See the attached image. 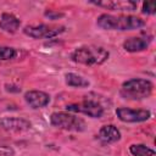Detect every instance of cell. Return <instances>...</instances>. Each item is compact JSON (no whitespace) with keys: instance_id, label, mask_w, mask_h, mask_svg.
<instances>
[{"instance_id":"1","label":"cell","mask_w":156,"mask_h":156,"mask_svg":"<svg viewBox=\"0 0 156 156\" xmlns=\"http://www.w3.org/2000/svg\"><path fill=\"white\" fill-rule=\"evenodd\" d=\"M96 24L105 30H133L145 26V21L136 16L102 13L98 17Z\"/></svg>"},{"instance_id":"2","label":"cell","mask_w":156,"mask_h":156,"mask_svg":"<svg viewBox=\"0 0 156 156\" xmlns=\"http://www.w3.org/2000/svg\"><path fill=\"white\" fill-rule=\"evenodd\" d=\"M108 56H110V52L102 46L88 45V46H82V48L76 49L72 52L71 58L76 63L93 66V65L104 63L108 58Z\"/></svg>"},{"instance_id":"3","label":"cell","mask_w":156,"mask_h":156,"mask_svg":"<svg viewBox=\"0 0 156 156\" xmlns=\"http://www.w3.org/2000/svg\"><path fill=\"white\" fill-rule=\"evenodd\" d=\"M154 85L150 80L143 78H133L126 80L119 90L122 98L128 100H141L151 95Z\"/></svg>"},{"instance_id":"4","label":"cell","mask_w":156,"mask_h":156,"mask_svg":"<svg viewBox=\"0 0 156 156\" xmlns=\"http://www.w3.org/2000/svg\"><path fill=\"white\" fill-rule=\"evenodd\" d=\"M50 123L60 129L69 132H83L85 130V121L76 115L67 112H54L50 116Z\"/></svg>"},{"instance_id":"5","label":"cell","mask_w":156,"mask_h":156,"mask_svg":"<svg viewBox=\"0 0 156 156\" xmlns=\"http://www.w3.org/2000/svg\"><path fill=\"white\" fill-rule=\"evenodd\" d=\"M65 32L63 26L52 27L49 24H38V26H26L23 33L33 39H51Z\"/></svg>"},{"instance_id":"6","label":"cell","mask_w":156,"mask_h":156,"mask_svg":"<svg viewBox=\"0 0 156 156\" xmlns=\"http://www.w3.org/2000/svg\"><path fill=\"white\" fill-rule=\"evenodd\" d=\"M66 110L76 113H83L91 118H100L104 115V107L99 102L93 100H84L82 102L68 104L66 106Z\"/></svg>"},{"instance_id":"7","label":"cell","mask_w":156,"mask_h":156,"mask_svg":"<svg viewBox=\"0 0 156 156\" xmlns=\"http://www.w3.org/2000/svg\"><path fill=\"white\" fill-rule=\"evenodd\" d=\"M116 116L119 121L126 123H139L145 122L151 117V112L149 110H133L128 107H118L116 110Z\"/></svg>"},{"instance_id":"8","label":"cell","mask_w":156,"mask_h":156,"mask_svg":"<svg viewBox=\"0 0 156 156\" xmlns=\"http://www.w3.org/2000/svg\"><path fill=\"white\" fill-rule=\"evenodd\" d=\"M24 101L29 107L37 110V108H43L50 102V95L45 91L40 90H29L24 94Z\"/></svg>"},{"instance_id":"9","label":"cell","mask_w":156,"mask_h":156,"mask_svg":"<svg viewBox=\"0 0 156 156\" xmlns=\"http://www.w3.org/2000/svg\"><path fill=\"white\" fill-rule=\"evenodd\" d=\"M32 124L24 118L18 117H5L0 118V128L7 132H24L30 129Z\"/></svg>"},{"instance_id":"10","label":"cell","mask_w":156,"mask_h":156,"mask_svg":"<svg viewBox=\"0 0 156 156\" xmlns=\"http://www.w3.org/2000/svg\"><path fill=\"white\" fill-rule=\"evenodd\" d=\"M91 4L100 6V7H105L108 10H113V11H134L138 7V1H132V0H119V1H91Z\"/></svg>"},{"instance_id":"11","label":"cell","mask_w":156,"mask_h":156,"mask_svg":"<svg viewBox=\"0 0 156 156\" xmlns=\"http://www.w3.org/2000/svg\"><path fill=\"white\" fill-rule=\"evenodd\" d=\"M151 37H132L123 43V49L128 52H139L147 49Z\"/></svg>"},{"instance_id":"12","label":"cell","mask_w":156,"mask_h":156,"mask_svg":"<svg viewBox=\"0 0 156 156\" xmlns=\"http://www.w3.org/2000/svg\"><path fill=\"white\" fill-rule=\"evenodd\" d=\"M99 138L107 144L116 143L121 139V132L113 124H105L99 130Z\"/></svg>"},{"instance_id":"13","label":"cell","mask_w":156,"mask_h":156,"mask_svg":"<svg viewBox=\"0 0 156 156\" xmlns=\"http://www.w3.org/2000/svg\"><path fill=\"white\" fill-rule=\"evenodd\" d=\"M21 26V21L12 13H2L0 17V28L7 33H16Z\"/></svg>"},{"instance_id":"14","label":"cell","mask_w":156,"mask_h":156,"mask_svg":"<svg viewBox=\"0 0 156 156\" xmlns=\"http://www.w3.org/2000/svg\"><path fill=\"white\" fill-rule=\"evenodd\" d=\"M65 82L68 87H73V88H87V87H89V82L85 78H83L82 76L76 74V73H66Z\"/></svg>"},{"instance_id":"15","label":"cell","mask_w":156,"mask_h":156,"mask_svg":"<svg viewBox=\"0 0 156 156\" xmlns=\"http://www.w3.org/2000/svg\"><path fill=\"white\" fill-rule=\"evenodd\" d=\"M129 152L133 156H156L155 151L144 144H133L129 146Z\"/></svg>"},{"instance_id":"16","label":"cell","mask_w":156,"mask_h":156,"mask_svg":"<svg viewBox=\"0 0 156 156\" xmlns=\"http://www.w3.org/2000/svg\"><path fill=\"white\" fill-rule=\"evenodd\" d=\"M17 51L11 46H2L0 45V61H7L15 58Z\"/></svg>"},{"instance_id":"17","label":"cell","mask_w":156,"mask_h":156,"mask_svg":"<svg viewBox=\"0 0 156 156\" xmlns=\"http://www.w3.org/2000/svg\"><path fill=\"white\" fill-rule=\"evenodd\" d=\"M156 11V4L154 1H146L143 4V10L141 12L145 15H154Z\"/></svg>"},{"instance_id":"18","label":"cell","mask_w":156,"mask_h":156,"mask_svg":"<svg viewBox=\"0 0 156 156\" xmlns=\"http://www.w3.org/2000/svg\"><path fill=\"white\" fill-rule=\"evenodd\" d=\"M15 152L12 147L6 146V145H0V156H12Z\"/></svg>"},{"instance_id":"19","label":"cell","mask_w":156,"mask_h":156,"mask_svg":"<svg viewBox=\"0 0 156 156\" xmlns=\"http://www.w3.org/2000/svg\"><path fill=\"white\" fill-rule=\"evenodd\" d=\"M45 16L49 17L50 20H56L57 17H62L63 15L62 13H58V12H51V11H46L45 12Z\"/></svg>"}]
</instances>
